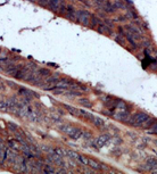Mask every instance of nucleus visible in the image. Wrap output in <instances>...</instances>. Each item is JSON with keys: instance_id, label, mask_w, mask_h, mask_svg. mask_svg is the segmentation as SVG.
Listing matches in <instances>:
<instances>
[{"instance_id": "f257e3e1", "label": "nucleus", "mask_w": 157, "mask_h": 174, "mask_svg": "<svg viewBox=\"0 0 157 174\" xmlns=\"http://www.w3.org/2000/svg\"><path fill=\"white\" fill-rule=\"evenodd\" d=\"M149 117H150V116L147 115L146 113L139 112V113H137V114H134L132 117H130L129 122H130L131 125H133V126H142V125L148 121Z\"/></svg>"}, {"instance_id": "f03ea898", "label": "nucleus", "mask_w": 157, "mask_h": 174, "mask_svg": "<svg viewBox=\"0 0 157 174\" xmlns=\"http://www.w3.org/2000/svg\"><path fill=\"white\" fill-rule=\"evenodd\" d=\"M90 17H91V15H90L88 11L75 10V18H77V22L81 23L84 26L90 25Z\"/></svg>"}, {"instance_id": "7ed1b4c3", "label": "nucleus", "mask_w": 157, "mask_h": 174, "mask_svg": "<svg viewBox=\"0 0 157 174\" xmlns=\"http://www.w3.org/2000/svg\"><path fill=\"white\" fill-rule=\"evenodd\" d=\"M59 130L63 131L64 133H66L67 135H70V138H72L74 133L77 131V128H74V126H71V125H62L59 128Z\"/></svg>"}, {"instance_id": "20e7f679", "label": "nucleus", "mask_w": 157, "mask_h": 174, "mask_svg": "<svg viewBox=\"0 0 157 174\" xmlns=\"http://www.w3.org/2000/svg\"><path fill=\"white\" fill-rule=\"evenodd\" d=\"M109 139H111V135H109V134H101V135L98 137L97 140H96L97 147H103L104 144H106V143L109 141Z\"/></svg>"}, {"instance_id": "39448f33", "label": "nucleus", "mask_w": 157, "mask_h": 174, "mask_svg": "<svg viewBox=\"0 0 157 174\" xmlns=\"http://www.w3.org/2000/svg\"><path fill=\"white\" fill-rule=\"evenodd\" d=\"M64 2L62 0H49V5H50V8L54 11H57V10L61 8V6L63 5Z\"/></svg>"}, {"instance_id": "423d86ee", "label": "nucleus", "mask_w": 157, "mask_h": 174, "mask_svg": "<svg viewBox=\"0 0 157 174\" xmlns=\"http://www.w3.org/2000/svg\"><path fill=\"white\" fill-rule=\"evenodd\" d=\"M114 116H115V118L122 121V122H124V121L129 122V120H130V115H129L127 112H121L118 113V114H114Z\"/></svg>"}, {"instance_id": "0eeeda50", "label": "nucleus", "mask_w": 157, "mask_h": 174, "mask_svg": "<svg viewBox=\"0 0 157 174\" xmlns=\"http://www.w3.org/2000/svg\"><path fill=\"white\" fill-rule=\"evenodd\" d=\"M100 8H103V10L106 11V13H114L116 10V8L114 7V5L111 4V2H108V1H106Z\"/></svg>"}, {"instance_id": "6e6552de", "label": "nucleus", "mask_w": 157, "mask_h": 174, "mask_svg": "<svg viewBox=\"0 0 157 174\" xmlns=\"http://www.w3.org/2000/svg\"><path fill=\"white\" fill-rule=\"evenodd\" d=\"M20 93H21L22 96H24L25 98H30V99H32L33 97H38L37 93L30 91V90H27V89H23V88L20 89Z\"/></svg>"}, {"instance_id": "1a4fd4ad", "label": "nucleus", "mask_w": 157, "mask_h": 174, "mask_svg": "<svg viewBox=\"0 0 157 174\" xmlns=\"http://www.w3.org/2000/svg\"><path fill=\"white\" fill-rule=\"evenodd\" d=\"M91 122L94 123L97 128H104L105 126L104 120H103V118H100V117H98V116H94V117L91 118Z\"/></svg>"}, {"instance_id": "9d476101", "label": "nucleus", "mask_w": 157, "mask_h": 174, "mask_svg": "<svg viewBox=\"0 0 157 174\" xmlns=\"http://www.w3.org/2000/svg\"><path fill=\"white\" fill-rule=\"evenodd\" d=\"M147 168L150 170V171L157 168V159H155V158H149L147 161Z\"/></svg>"}, {"instance_id": "9b49d317", "label": "nucleus", "mask_w": 157, "mask_h": 174, "mask_svg": "<svg viewBox=\"0 0 157 174\" xmlns=\"http://www.w3.org/2000/svg\"><path fill=\"white\" fill-rule=\"evenodd\" d=\"M115 108L118 109L120 112H126V105L123 100H116L115 101Z\"/></svg>"}, {"instance_id": "f8f14e48", "label": "nucleus", "mask_w": 157, "mask_h": 174, "mask_svg": "<svg viewBox=\"0 0 157 174\" xmlns=\"http://www.w3.org/2000/svg\"><path fill=\"white\" fill-rule=\"evenodd\" d=\"M88 166H90V167L94 168V170H101V168H103L101 164L96 162L94 159H90V158H89V164H88Z\"/></svg>"}, {"instance_id": "ddd939ff", "label": "nucleus", "mask_w": 157, "mask_h": 174, "mask_svg": "<svg viewBox=\"0 0 157 174\" xmlns=\"http://www.w3.org/2000/svg\"><path fill=\"white\" fill-rule=\"evenodd\" d=\"M98 31L100 32V33H104V34H111V31H109V29H108V26L107 25H104V24H99L98 25Z\"/></svg>"}, {"instance_id": "4468645a", "label": "nucleus", "mask_w": 157, "mask_h": 174, "mask_svg": "<svg viewBox=\"0 0 157 174\" xmlns=\"http://www.w3.org/2000/svg\"><path fill=\"white\" fill-rule=\"evenodd\" d=\"M0 111H2V112H8L9 111L8 100H0Z\"/></svg>"}, {"instance_id": "2eb2a0df", "label": "nucleus", "mask_w": 157, "mask_h": 174, "mask_svg": "<svg viewBox=\"0 0 157 174\" xmlns=\"http://www.w3.org/2000/svg\"><path fill=\"white\" fill-rule=\"evenodd\" d=\"M113 5H114V7H115L116 9L117 8H120V9H126V6L124 5V2L122 0H114Z\"/></svg>"}, {"instance_id": "dca6fc26", "label": "nucleus", "mask_w": 157, "mask_h": 174, "mask_svg": "<svg viewBox=\"0 0 157 174\" xmlns=\"http://www.w3.org/2000/svg\"><path fill=\"white\" fill-rule=\"evenodd\" d=\"M66 155H67L70 158L74 159V161H79V157H80V155L77 153H75V151H73V150H67V151H66Z\"/></svg>"}, {"instance_id": "f3484780", "label": "nucleus", "mask_w": 157, "mask_h": 174, "mask_svg": "<svg viewBox=\"0 0 157 174\" xmlns=\"http://www.w3.org/2000/svg\"><path fill=\"white\" fill-rule=\"evenodd\" d=\"M65 108H67V111L71 114L75 115V116H80V109H76V108H74L72 106H67V105H65Z\"/></svg>"}, {"instance_id": "a211bd4d", "label": "nucleus", "mask_w": 157, "mask_h": 174, "mask_svg": "<svg viewBox=\"0 0 157 174\" xmlns=\"http://www.w3.org/2000/svg\"><path fill=\"white\" fill-rule=\"evenodd\" d=\"M59 81V77H58V75H52L50 77H48L44 83H49V84H54V83H57V82Z\"/></svg>"}, {"instance_id": "6ab92c4d", "label": "nucleus", "mask_w": 157, "mask_h": 174, "mask_svg": "<svg viewBox=\"0 0 157 174\" xmlns=\"http://www.w3.org/2000/svg\"><path fill=\"white\" fill-rule=\"evenodd\" d=\"M54 153L56 155H58L59 157H62V158L64 156H66V151L64 149H62V148H54Z\"/></svg>"}, {"instance_id": "aec40b11", "label": "nucleus", "mask_w": 157, "mask_h": 174, "mask_svg": "<svg viewBox=\"0 0 157 174\" xmlns=\"http://www.w3.org/2000/svg\"><path fill=\"white\" fill-rule=\"evenodd\" d=\"M77 162L80 164H82V165H88V164H89V158H88L87 156H84V155H80Z\"/></svg>"}, {"instance_id": "412c9836", "label": "nucleus", "mask_w": 157, "mask_h": 174, "mask_svg": "<svg viewBox=\"0 0 157 174\" xmlns=\"http://www.w3.org/2000/svg\"><path fill=\"white\" fill-rule=\"evenodd\" d=\"M80 104L82 105V106H84V107H87V108H90L92 105H91V102L89 101L88 99H84V98H82V99H80Z\"/></svg>"}, {"instance_id": "4be33fe9", "label": "nucleus", "mask_w": 157, "mask_h": 174, "mask_svg": "<svg viewBox=\"0 0 157 174\" xmlns=\"http://www.w3.org/2000/svg\"><path fill=\"white\" fill-rule=\"evenodd\" d=\"M51 72L49 71V70H47V68H41V70H39V75L40 76H49V74H50Z\"/></svg>"}, {"instance_id": "5701e85b", "label": "nucleus", "mask_w": 157, "mask_h": 174, "mask_svg": "<svg viewBox=\"0 0 157 174\" xmlns=\"http://www.w3.org/2000/svg\"><path fill=\"white\" fill-rule=\"evenodd\" d=\"M150 128H151V129H149V130H148V132L153 133V134H157V122L154 123Z\"/></svg>"}, {"instance_id": "b1692460", "label": "nucleus", "mask_w": 157, "mask_h": 174, "mask_svg": "<svg viewBox=\"0 0 157 174\" xmlns=\"http://www.w3.org/2000/svg\"><path fill=\"white\" fill-rule=\"evenodd\" d=\"M43 172H44V173H55V170L52 168L51 166L46 165V166H44V168H43Z\"/></svg>"}, {"instance_id": "393cba45", "label": "nucleus", "mask_w": 157, "mask_h": 174, "mask_svg": "<svg viewBox=\"0 0 157 174\" xmlns=\"http://www.w3.org/2000/svg\"><path fill=\"white\" fill-rule=\"evenodd\" d=\"M9 144H11V147L13 148V149H16V150H18V149L21 148V147L18 146V143L16 142V141H13V140L9 141Z\"/></svg>"}, {"instance_id": "a878e982", "label": "nucleus", "mask_w": 157, "mask_h": 174, "mask_svg": "<svg viewBox=\"0 0 157 174\" xmlns=\"http://www.w3.org/2000/svg\"><path fill=\"white\" fill-rule=\"evenodd\" d=\"M7 126H9V129H11V131H17V125H16V124H14V123L8 122L7 123Z\"/></svg>"}, {"instance_id": "bb28decb", "label": "nucleus", "mask_w": 157, "mask_h": 174, "mask_svg": "<svg viewBox=\"0 0 157 174\" xmlns=\"http://www.w3.org/2000/svg\"><path fill=\"white\" fill-rule=\"evenodd\" d=\"M94 4H96V5H98L99 7H101L105 2H106L105 0H94Z\"/></svg>"}, {"instance_id": "cd10ccee", "label": "nucleus", "mask_w": 157, "mask_h": 174, "mask_svg": "<svg viewBox=\"0 0 157 174\" xmlns=\"http://www.w3.org/2000/svg\"><path fill=\"white\" fill-rule=\"evenodd\" d=\"M40 5H42V6H47V5H48V0H40Z\"/></svg>"}, {"instance_id": "c85d7f7f", "label": "nucleus", "mask_w": 157, "mask_h": 174, "mask_svg": "<svg viewBox=\"0 0 157 174\" xmlns=\"http://www.w3.org/2000/svg\"><path fill=\"white\" fill-rule=\"evenodd\" d=\"M1 70H2V67H0V71H1Z\"/></svg>"}, {"instance_id": "c756f323", "label": "nucleus", "mask_w": 157, "mask_h": 174, "mask_svg": "<svg viewBox=\"0 0 157 174\" xmlns=\"http://www.w3.org/2000/svg\"><path fill=\"white\" fill-rule=\"evenodd\" d=\"M155 143H156V144H157V140H156V141H155Z\"/></svg>"}]
</instances>
